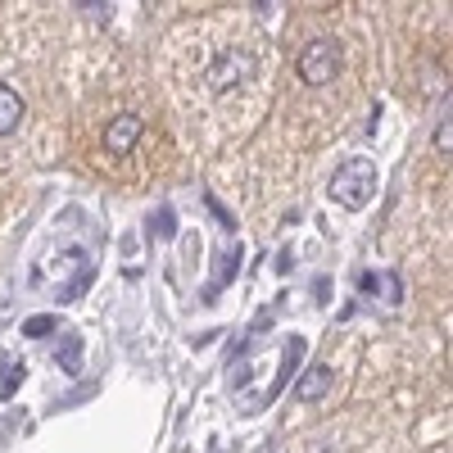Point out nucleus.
Segmentation results:
<instances>
[{
    "instance_id": "f257e3e1",
    "label": "nucleus",
    "mask_w": 453,
    "mask_h": 453,
    "mask_svg": "<svg viewBox=\"0 0 453 453\" xmlns=\"http://www.w3.org/2000/svg\"><path fill=\"white\" fill-rule=\"evenodd\" d=\"M326 196H331L340 209H349V213L367 209V204H372V196H376V164H372V159H363V155L345 159V164H340V168L331 173Z\"/></svg>"
},
{
    "instance_id": "f03ea898",
    "label": "nucleus",
    "mask_w": 453,
    "mask_h": 453,
    "mask_svg": "<svg viewBox=\"0 0 453 453\" xmlns=\"http://www.w3.org/2000/svg\"><path fill=\"white\" fill-rule=\"evenodd\" d=\"M295 68H299V78H304L309 87L335 82V73H340V42H331V36H318V42H309L304 50H299Z\"/></svg>"
},
{
    "instance_id": "7ed1b4c3",
    "label": "nucleus",
    "mask_w": 453,
    "mask_h": 453,
    "mask_svg": "<svg viewBox=\"0 0 453 453\" xmlns=\"http://www.w3.org/2000/svg\"><path fill=\"white\" fill-rule=\"evenodd\" d=\"M254 68H258V59H254L250 50L226 46V50L209 64V87H213V91H232V87H241V82L254 78Z\"/></svg>"
},
{
    "instance_id": "20e7f679",
    "label": "nucleus",
    "mask_w": 453,
    "mask_h": 453,
    "mask_svg": "<svg viewBox=\"0 0 453 453\" xmlns=\"http://www.w3.org/2000/svg\"><path fill=\"white\" fill-rule=\"evenodd\" d=\"M141 132H145V123L136 119V113H119V119L104 127V150H109V155H132Z\"/></svg>"
},
{
    "instance_id": "39448f33",
    "label": "nucleus",
    "mask_w": 453,
    "mask_h": 453,
    "mask_svg": "<svg viewBox=\"0 0 453 453\" xmlns=\"http://www.w3.org/2000/svg\"><path fill=\"white\" fill-rule=\"evenodd\" d=\"M331 381H335V372L326 367V363H313L304 376H299V386H295V395H299V403H318L326 390H331Z\"/></svg>"
},
{
    "instance_id": "423d86ee",
    "label": "nucleus",
    "mask_w": 453,
    "mask_h": 453,
    "mask_svg": "<svg viewBox=\"0 0 453 453\" xmlns=\"http://www.w3.org/2000/svg\"><path fill=\"white\" fill-rule=\"evenodd\" d=\"M358 286H363L367 295L376 290V295L386 299V304H399V299H403V281H399V273H363Z\"/></svg>"
},
{
    "instance_id": "0eeeda50",
    "label": "nucleus",
    "mask_w": 453,
    "mask_h": 453,
    "mask_svg": "<svg viewBox=\"0 0 453 453\" xmlns=\"http://www.w3.org/2000/svg\"><path fill=\"white\" fill-rule=\"evenodd\" d=\"M19 123H23V96L0 82V136H10Z\"/></svg>"
},
{
    "instance_id": "6e6552de",
    "label": "nucleus",
    "mask_w": 453,
    "mask_h": 453,
    "mask_svg": "<svg viewBox=\"0 0 453 453\" xmlns=\"http://www.w3.org/2000/svg\"><path fill=\"white\" fill-rule=\"evenodd\" d=\"M55 358H59V367H64L68 376H78V372H82V335L64 331V335L55 340Z\"/></svg>"
},
{
    "instance_id": "1a4fd4ad",
    "label": "nucleus",
    "mask_w": 453,
    "mask_h": 453,
    "mask_svg": "<svg viewBox=\"0 0 453 453\" xmlns=\"http://www.w3.org/2000/svg\"><path fill=\"white\" fill-rule=\"evenodd\" d=\"M150 232H155V241H173V236H177V213H173V204H159V213L150 218Z\"/></svg>"
},
{
    "instance_id": "9d476101",
    "label": "nucleus",
    "mask_w": 453,
    "mask_h": 453,
    "mask_svg": "<svg viewBox=\"0 0 453 453\" xmlns=\"http://www.w3.org/2000/svg\"><path fill=\"white\" fill-rule=\"evenodd\" d=\"M50 331H59L55 318H27V322H23V335H32V340H46Z\"/></svg>"
},
{
    "instance_id": "9b49d317",
    "label": "nucleus",
    "mask_w": 453,
    "mask_h": 453,
    "mask_svg": "<svg viewBox=\"0 0 453 453\" xmlns=\"http://www.w3.org/2000/svg\"><path fill=\"white\" fill-rule=\"evenodd\" d=\"M449 145H453V127H449V119L435 127V150H444V155H449Z\"/></svg>"
}]
</instances>
